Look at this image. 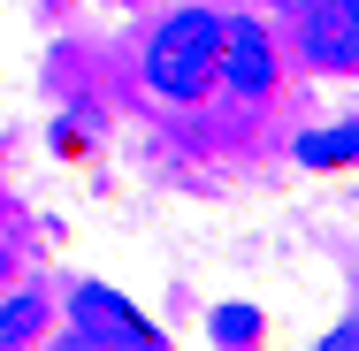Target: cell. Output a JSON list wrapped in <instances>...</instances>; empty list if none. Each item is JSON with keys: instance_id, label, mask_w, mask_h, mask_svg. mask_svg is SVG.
I'll return each mask as SVG.
<instances>
[{"instance_id": "obj_1", "label": "cell", "mask_w": 359, "mask_h": 351, "mask_svg": "<svg viewBox=\"0 0 359 351\" xmlns=\"http://www.w3.org/2000/svg\"><path fill=\"white\" fill-rule=\"evenodd\" d=\"M215 39H222V15L207 8H176L153 39H145V84L161 92V99H199L207 84H215Z\"/></svg>"}, {"instance_id": "obj_2", "label": "cell", "mask_w": 359, "mask_h": 351, "mask_svg": "<svg viewBox=\"0 0 359 351\" xmlns=\"http://www.w3.org/2000/svg\"><path fill=\"white\" fill-rule=\"evenodd\" d=\"M215 76L245 99H268L276 92V46L252 15H222V39H215Z\"/></svg>"}, {"instance_id": "obj_3", "label": "cell", "mask_w": 359, "mask_h": 351, "mask_svg": "<svg viewBox=\"0 0 359 351\" xmlns=\"http://www.w3.org/2000/svg\"><path fill=\"white\" fill-rule=\"evenodd\" d=\"M69 313H76V344H161V329L138 321V313H130L115 290H100V282H76Z\"/></svg>"}, {"instance_id": "obj_4", "label": "cell", "mask_w": 359, "mask_h": 351, "mask_svg": "<svg viewBox=\"0 0 359 351\" xmlns=\"http://www.w3.org/2000/svg\"><path fill=\"white\" fill-rule=\"evenodd\" d=\"M306 62L313 69H359V0H313L306 8Z\"/></svg>"}, {"instance_id": "obj_5", "label": "cell", "mask_w": 359, "mask_h": 351, "mask_svg": "<svg viewBox=\"0 0 359 351\" xmlns=\"http://www.w3.org/2000/svg\"><path fill=\"white\" fill-rule=\"evenodd\" d=\"M39 329H46V298H39V290H15V298L0 305V351H8V344H31Z\"/></svg>"}, {"instance_id": "obj_6", "label": "cell", "mask_w": 359, "mask_h": 351, "mask_svg": "<svg viewBox=\"0 0 359 351\" xmlns=\"http://www.w3.org/2000/svg\"><path fill=\"white\" fill-rule=\"evenodd\" d=\"M352 153H359L352 123H344V130H321V138H298V160H306V168H337V160H352Z\"/></svg>"}, {"instance_id": "obj_7", "label": "cell", "mask_w": 359, "mask_h": 351, "mask_svg": "<svg viewBox=\"0 0 359 351\" xmlns=\"http://www.w3.org/2000/svg\"><path fill=\"white\" fill-rule=\"evenodd\" d=\"M252 336H260V321H252L245 305H237V313H215V344H252Z\"/></svg>"}]
</instances>
